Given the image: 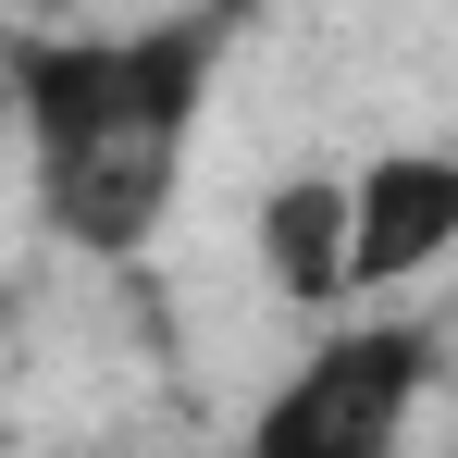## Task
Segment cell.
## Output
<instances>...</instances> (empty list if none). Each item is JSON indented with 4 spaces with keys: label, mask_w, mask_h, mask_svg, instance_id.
Here are the masks:
<instances>
[{
    "label": "cell",
    "mask_w": 458,
    "mask_h": 458,
    "mask_svg": "<svg viewBox=\"0 0 458 458\" xmlns=\"http://www.w3.org/2000/svg\"><path fill=\"white\" fill-rule=\"evenodd\" d=\"M211 38L224 25H149V38H75V50L25 63L38 199H50V224L75 248L137 260L161 235L174 174H186V124H199V87H211Z\"/></svg>",
    "instance_id": "obj_1"
},
{
    "label": "cell",
    "mask_w": 458,
    "mask_h": 458,
    "mask_svg": "<svg viewBox=\"0 0 458 458\" xmlns=\"http://www.w3.org/2000/svg\"><path fill=\"white\" fill-rule=\"evenodd\" d=\"M421 384H434V335L421 322L322 335L298 372L273 384V409L248 421V458H396Z\"/></svg>",
    "instance_id": "obj_2"
},
{
    "label": "cell",
    "mask_w": 458,
    "mask_h": 458,
    "mask_svg": "<svg viewBox=\"0 0 458 458\" xmlns=\"http://www.w3.org/2000/svg\"><path fill=\"white\" fill-rule=\"evenodd\" d=\"M446 248H458V149H384L372 174H347V285L360 298L434 273Z\"/></svg>",
    "instance_id": "obj_3"
},
{
    "label": "cell",
    "mask_w": 458,
    "mask_h": 458,
    "mask_svg": "<svg viewBox=\"0 0 458 458\" xmlns=\"http://www.w3.org/2000/svg\"><path fill=\"white\" fill-rule=\"evenodd\" d=\"M260 273H273V298H298V310L347 298V174H285L260 199Z\"/></svg>",
    "instance_id": "obj_4"
}]
</instances>
